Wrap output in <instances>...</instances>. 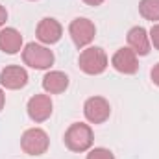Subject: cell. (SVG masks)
I'll return each instance as SVG.
<instances>
[{
  "label": "cell",
  "mask_w": 159,
  "mask_h": 159,
  "mask_svg": "<svg viewBox=\"0 0 159 159\" xmlns=\"http://www.w3.org/2000/svg\"><path fill=\"white\" fill-rule=\"evenodd\" d=\"M69 87V76L61 70H50L43 78V89L48 94H59L65 93Z\"/></svg>",
  "instance_id": "obj_12"
},
{
  "label": "cell",
  "mask_w": 159,
  "mask_h": 159,
  "mask_svg": "<svg viewBox=\"0 0 159 159\" xmlns=\"http://www.w3.org/2000/svg\"><path fill=\"white\" fill-rule=\"evenodd\" d=\"M65 144L72 152H87L93 146V129L89 124L76 122L65 131Z\"/></svg>",
  "instance_id": "obj_2"
},
{
  "label": "cell",
  "mask_w": 159,
  "mask_h": 159,
  "mask_svg": "<svg viewBox=\"0 0 159 159\" xmlns=\"http://www.w3.org/2000/svg\"><path fill=\"white\" fill-rule=\"evenodd\" d=\"M26 83H28L26 69H22L19 65H9V67L2 69V72H0V85L2 87L17 91V89H22Z\"/></svg>",
  "instance_id": "obj_9"
},
{
  "label": "cell",
  "mask_w": 159,
  "mask_h": 159,
  "mask_svg": "<svg viewBox=\"0 0 159 159\" xmlns=\"http://www.w3.org/2000/svg\"><path fill=\"white\" fill-rule=\"evenodd\" d=\"M61 35H63V28L52 17L43 19L37 24V39L43 44H54V43H57V41L61 39Z\"/></svg>",
  "instance_id": "obj_10"
},
{
  "label": "cell",
  "mask_w": 159,
  "mask_h": 159,
  "mask_svg": "<svg viewBox=\"0 0 159 159\" xmlns=\"http://www.w3.org/2000/svg\"><path fill=\"white\" fill-rule=\"evenodd\" d=\"M69 34H70V39L74 41V44H76L78 48H83V46L91 44V41L94 39L96 28H94V24H93L89 19L78 17V19H74V20L70 22Z\"/></svg>",
  "instance_id": "obj_6"
},
{
  "label": "cell",
  "mask_w": 159,
  "mask_h": 159,
  "mask_svg": "<svg viewBox=\"0 0 159 159\" xmlns=\"http://www.w3.org/2000/svg\"><path fill=\"white\" fill-rule=\"evenodd\" d=\"M6 20H7V11H6V7L0 4V28L6 24Z\"/></svg>",
  "instance_id": "obj_18"
},
{
  "label": "cell",
  "mask_w": 159,
  "mask_h": 159,
  "mask_svg": "<svg viewBox=\"0 0 159 159\" xmlns=\"http://www.w3.org/2000/svg\"><path fill=\"white\" fill-rule=\"evenodd\" d=\"M83 2H85L87 6H100L104 0H83Z\"/></svg>",
  "instance_id": "obj_19"
},
{
  "label": "cell",
  "mask_w": 159,
  "mask_h": 159,
  "mask_svg": "<svg viewBox=\"0 0 159 159\" xmlns=\"http://www.w3.org/2000/svg\"><path fill=\"white\" fill-rule=\"evenodd\" d=\"M111 65L113 69L120 72V74H135L139 70V59H137V54L129 48V46H124L119 48L113 57H111Z\"/></svg>",
  "instance_id": "obj_7"
},
{
  "label": "cell",
  "mask_w": 159,
  "mask_h": 159,
  "mask_svg": "<svg viewBox=\"0 0 159 159\" xmlns=\"http://www.w3.org/2000/svg\"><path fill=\"white\" fill-rule=\"evenodd\" d=\"M83 115L91 124H102L109 119L111 106L104 96H91L83 104Z\"/></svg>",
  "instance_id": "obj_5"
},
{
  "label": "cell",
  "mask_w": 159,
  "mask_h": 159,
  "mask_svg": "<svg viewBox=\"0 0 159 159\" xmlns=\"http://www.w3.org/2000/svg\"><path fill=\"white\" fill-rule=\"evenodd\" d=\"M78 65L85 74L96 76V74H102L107 69V56L100 46H87L80 54Z\"/></svg>",
  "instance_id": "obj_1"
},
{
  "label": "cell",
  "mask_w": 159,
  "mask_h": 159,
  "mask_svg": "<svg viewBox=\"0 0 159 159\" xmlns=\"http://www.w3.org/2000/svg\"><path fill=\"white\" fill-rule=\"evenodd\" d=\"M22 59L28 67L37 69V70H44L50 69L54 65V54L50 48L37 44V43H28L22 50Z\"/></svg>",
  "instance_id": "obj_3"
},
{
  "label": "cell",
  "mask_w": 159,
  "mask_h": 159,
  "mask_svg": "<svg viewBox=\"0 0 159 159\" xmlns=\"http://www.w3.org/2000/svg\"><path fill=\"white\" fill-rule=\"evenodd\" d=\"M87 159H115V156L107 148H93V150H89Z\"/></svg>",
  "instance_id": "obj_15"
},
{
  "label": "cell",
  "mask_w": 159,
  "mask_h": 159,
  "mask_svg": "<svg viewBox=\"0 0 159 159\" xmlns=\"http://www.w3.org/2000/svg\"><path fill=\"white\" fill-rule=\"evenodd\" d=\"M48 144H50V139H48L46 131L41 128L26 129L20 139V146L28 156H43L48 150Z\"/></svg>",
  "instance_id": "obj_4"
},
{
  "label": "cell",
  "mask_w": 159,
  "mask_h": 159,
  "mask_svg": "<svg viewBox=\"0 0 159 159\" xmlns=\"http://www.w3.org/2000/svg\"><path fill=\"white\" fill-rule=\"evenodd\" d=\"M139 13L146 20H159V0H141L139 2Z\"/></svg>",
  "instance_id": "obj_14"
},
{
  "label": "cell",
  "mask_w": 159,
  "mask_h": 159,
  "mask_svg": "<svg viewBox=\"0 0 159 159\" xmlns=\"http://www.w3.org/2000/svg\"><path fill=\"white\" fill-rule=\"evenodd\" d=\"M128 44L137 56H146L150 52V35L143 26H133L128 32Z\"/></svg>",
  "instance_id": "obj_11"
},
{
  "label": "cell",
  "mask_w": 159,
  "mask_h": 159,
  "mask_svg": "<svg viewBox=\"0 0 159 159\" xmlns=\"http://www.w3.org/2000/svg\"><path fill=\"white\" fill-rule=\"evenodd\" d=\"M28 117L34 122H44L46 119H50L54 104L50 100L48 94H35L28 100Z\"/></svg>",
  "instance_id": "obj_8"
},
{
  "label": "cell",
  "mask_w": 159,
  "mask_h": 159,
  "mask_svg": "<svg viewBox=\"0 0 159 159\" xmlns=\"http://www.w3.org/2000/svg\"><path fill=\"white\" fill-rule=\"evenodd\" d=\"M150 76H152V81H154V83L159 87V63H157V65H154V69H152Z\"/></svg>",
  "instance_id": "obj_17"
},
{
  "label": "cell",
  "mask_w": 159,
  "mask_h": 159,
  "mask_svg": "<svg viewBox=\"0 0 159 159\" xmlns=\"http://www.w3.org/2000/svg\"><path fill=\"white\" fill-rule=\"evenodd\" d=\"M148 35H150V43H152V44L159 50V22H157V24H154V26L150 28Z\"/></svg>",
  "instance_id": "obj_16"
},
{
  "label": "cell",
  "mask_w": 159,
  "mask_h": 159,
  "mask_svg": "<svg viewBox=\"0 0 159 159\" xmlns=\"http://www.w3.org/2000/svg\"><path fill=\"white\" fill-rule=\"evenodd\" d=\"M4 104H6V94H4V91L0 89V111L4 109Z\"/></svg>",
  "instance_id": "obj_20"
},
{
  "label": "cell",
  "mask_w": 159,
  "mask_h": 159,
  "mask_svg": "<svg viewBox=\"0 0 159 159\" xmlns=\"http://www.w3.org/2000/svg\"><path fill=\"white\" fill-rule=\"evenodd\" d=\"M0 50L6 54H17L22 50V35L15 28L0 30Z\"/></svg>",
  "instance_id": "obj_13"
}]
</instances>
